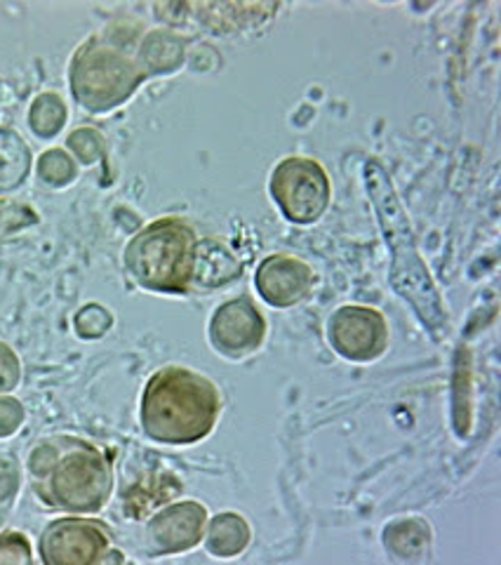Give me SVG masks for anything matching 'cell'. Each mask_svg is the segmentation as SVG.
I'll use <instances>...</instances> for the list:
<instances>
[{
  "instance_id": "2",
  "label": "cell",
  "mask_w": 501,
  "mask_h": 565,
  "mask_svg": "<svg viewBox=\"0 0 501 565\" xmlns=\"http://www.w3.org/2000/svg\"><path fill=\"white\" fill-rule=\"evenodd\" d=\"M29 469L41 500L71 514H95L114 488L109 459L81 438L45 440L33 450Z\"/></svg>"
},
{
  "instance_id": "7",
  "label": "cell",
  "mask_w": 501,
  "mask_h": 565,
  "mask_svg": "<svg viewBox=\"0 0 501 565\" xmlns=\"http://www.w3.org/2000/svg\"><path fill=\"white\" fill-rule=\"evenodd\" d=\"M330 344L349 361H374L388 347L384 316L367 307H342L330 318Z\"/></svg>"
},
{
  "instance_id": "8",
  "label": "cell",
  "mask_w": 501,
  "mask_h": 565,
  "mask_svg": "<svg viewBox=\"0 0 501 565\" xmlns=\"http://www.w3.org/2000/svg\"><path fill=\"white\" fill-rule=\"evenodd\" d=\"M266 338V321L247 297L231 299L212 313L210 342L214 351L231 361L255 353Z\"/></svg>"
},
{
  "instance_id": "17",
  "label": "cell",
  "mask_w": 501,
  "mask_h": 565,
  "mask_svg": "<svg viewBox=\"0 0 501 565\" xmlns=\"http://www.w3.org/2000/svg\"><path fill=\"white\" fill-rule=\"evenodd\" d=\"M99 565H122V554L116 552V550H111L109 554H106V556L102 558Z\"/></svg>"
},
{
  "instance_id": "18",
  "label": "cell",
  "mask_w": 501,
  "mask_h": 565,
  "mask_svg": "<svg viewBox=\"0 0 501 565\" xmlns=\"http://www.w3.org/2000/svg\"><path fill=\"white\" fill-rule=\"evenodd\" d=\"M130 565H135V563H130Z\"/></svg>"
},
{
  "instance_id": "4",
  "label": "cell",
  "mask_w": 501,
  "mask_h": 565,
  "mask_svg": "<svg viewBox=\"0 0 501 565\" xmlns=\"http://www.w3.org/2000/svg\"><path fill=\"white\" fill-rule=\"evenodd\" d=\"M141 78H147L145 68H139L128 52L102 39L85 43L71 64V87L89 111L118 106L132 95Z\"/></svg>"
},
{
  "instance_id": "15",
  "label": "cell",
  "mask_w": 501,
  "mask_h": 565,
  "mask_svg": "<svg viewBox=\"0 0 501 565\" xmlns=\"http://www.w3.org/2000/svg\"><path fill=\"white\" fill-rule=\"evenodd\" d=\"M20 361H17L14 351L0 342V394L12 392L20 384Z\"/></svg>"
},
{
  "instance_id": "3",
  "label": "cell",
  "mask_w": 501,
  "mask_h": 565,
  "mask_svg": "<svg viewBox=\"0 0 501 565\" xmlns=\"http://www.w3.org/2000/svg\"><path fill=\"white\" fill-rule=\"evenodd\" d=\"M195 241L189 222L166 217L149 224L125 247V269L139 288L186 295L195 274Z\"/></svg>"
},
{
  "instance_id": "12",
  "label": "cell",
  "mask_w": 501,
  "mask_h": 565,
  "mask_svg": "<svg viewBox=\"0 0 501 565\" xmlns=\"http://www.w3.org/2000/svg\"><path fill=\"white\" fill-rule=\"evenodd\" d=\"M236 276H241V264L224 250L222 243H199V250H195L193 282L205 280L207 288H220Z\"/></svg>"
},
{
  "instance_id": "6",
  "label": "cell",
  "mask_w": 501,
  "mask_h": 565,
  "mask_svg": "<svg viewBox=\"0 0 501 565\" xmlns=\"http://www.w3.org/2000/svg\"><path fill=\"white\" fill-rule=\"evenodd\" d=\"M114 550L104 523L87 519H62L50 523L41 535L45 565H99Z\"/></svg>"
},
{
  "instance_id": "14",
  "label": "cell",
  "mask_w": 501,
  "mask_h": 565,
  "mask_svg": "<svg viewBox=\"0 0 501 565\" xmlns=\"http://www.w3.org/2000/svg\"><path fill=\"white\" fill-rule=\"evenodd\" d=\"M24 422V408L12 396H0V438L12 436Z\"/></svg>"
},
{
  "instance_id": "1",
  "label": "cell",
  "mask_w": 501,
  "mask_h": 565,
  "mask_svg": "<svg viewBox=\"0 0 501 565\" xmlns=\"http://www.w3.org/2000/svg\"><path fill=\"white\" fill-rule=\"evenodd\" d=\"M222 394L205 375L170 365L149 380L141 398V427L158 444H199L214 429Z\"/></svg>"
},
{
  "instance_id": "16",
  "label": "cell",
  "mask_w": 501,
  "mask_h": 565,
  "mask_svg": "<svg viewBox=\"0 0 501 565\" xmlns=\"http://www.w3.org/2000/svg\"><path fill=\"white\" fill-rule=\"evenodd\" d=\"M17 483H20V473H17V465L12 459L0 457V502L8 500L10 494H14Z\"/></svg>"
},
{
  "instance_id": "5",
  "label": "cell",
  "mask_w": 501,
  "mask_h": 565,
  "mask_svg": "<svg viewBox=\"0 0 501 565\" xmlns=\"http://www.w3.org/2000/svg\"><path fill=\"white\" fill-rule=\"evenodd\" d=\"M271 196L295 224H311L330 203V180L311 158H285L271 174Z\"/></svg>"
},
{
  "instance_id": "10",
  "label": "cell",
  "mask_w": 501,
  "mask_h": 565,
  "mask_svg": "<svg viewBox=\"0 0 501 565\" xmlns=\"http://www.w3.org/2000/svg\"><path fill=\"white\" fill-rule=\"evenodd\" d=\"M257 290L271 307L299 305L313 288V271L307 262L290 255L266 257L255 276Z\"/></svg>"
},
{
  "instance_id": "13",
  "label": "cell",
  "mask_w": 501,
  "mask_h": 565,
  "mask_svg": "<svg viewBox=\"0 0 501 565\" xmlns=\"http://www.w3.org/2000/svg\"><path fill=\"white\" fill-rule=\"evenodd\" d=\"M0 565H33L31 544L22 533H8L0 535Z\"/></svg>"
},
{
  "instance_id": "11",
  "label": "cell",
  "mask_w": 501,
  "mask_h": 565,
  "mask_svg": "<svg viewBox=\"0 0 501 565\" xmlns=\"http://www.w3.org/2000/svg\"><path fill=\"white\" fill-rule=\"evenodd\" d=\"M249 544V525L243 516L238 514H220L207 527V537L205 546L212 556L220 558H231L245 552V546Z\"/></svg>"
},
{
  "instance_id": "9",
  "label": "cell",
  "mask_w": 501,
  "mask_h": 565,
  "mask_svg": "<svg viewBox=\"0 0 501 565\" xmlns=\"http://www.w3.org/2000/svg\"><path fill=\"white\" fill-rule=\"evenodd\" d=\"M205 521L207 511L199 502H182L163 509L147 527L149 552L160 556L193 550L205 535Z\"/></svg>"
}]
</instances>
